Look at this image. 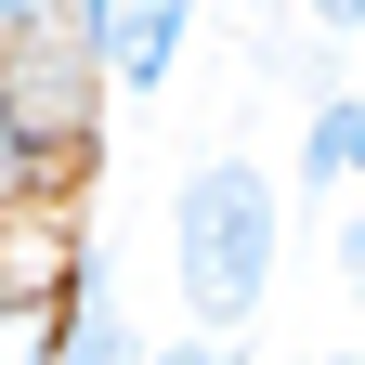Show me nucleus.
I'll list each match as a JSON object with an SVG mask.
<instances>
[{
  "mask_svg": "<svg viewBox=\"0 0 365 365\" xmlns=\"http://www.w3.org/2000/svg\"><path fill=\"white\" fill-rule=\"evenodd\" d=\"M327 365H365V352H327Z\"/></svg>",
  "mask_w": 365,
  "mask_h": 365,
  "instance_id": "8",
  "label": "nucleus"
},
{
  "mask_svg": "<svg viewBox=\"0 0 365 365\" xmlns=\"http://www.w3.org/2000/svg\"><path fill=\"white\" fill-rule=\"evenodd\" d=\"M53 313L66 300H0V365H53Z\"/></svg>",
  "mask_w": 365,
  "mask_h": 365,
  "instance_id": "4",
  "label": "nucleus"
},
{
  "mask_svg": "<svg viewBox=\"0 0 365 365\" xmlns=\"http://www.w3.org/2000/svg\"><path fill=\"white\" fill-rule=\"evenodd\" d=\"M182 26H196V0H118V26H105V53H91V78L157 91V78H170V53H182Z\"/></svg>",
  "mask_w": 365,
  "mask_h": 365,
  "instance_id": "2",
  "label": "nucleus"
},
{
  "mask_svg": "<svg viewBox=\"0 0 365 365\" xmlns=\"http://www.w3.org/2000/svg\"><path fill=\"white\" fill-rule=\"evenodd\" d=\"M274 248H287V209H274V170L261 157H209L170 209V274H182V313L196 339H248V313L274 287Z\"/></svg>",
  "mask_w": 365,
  "mask_h": 365,
  "instance_id": "1",
  "label": "nucleus"
},
{
  "mask_svg": "<svg viewBox=\"0 0 365 365\" xmlns=\"http://www.w3.org/2000/svg\"><path fill=\"white\" fill-rule=\"evenodd\" d=\"M352 144H365V105H352V91H327V105H313V130H300V170H313V182H339Z\"/></svg>",
  "mask_w": 365,
  "mask_h": 365,
  "instance_id": "3",
  "label": "nucleus"
},
{
  "mask_svg": "<svg viewBox=\"0 0 365 365\" xmlns=\"http://www.w3.org/2000/svg\"><path fill=\"white\" fill-rule=\"evenodd\" d=\"M339 274H365V209H352V222H339Z\"/></svg>",
  "mask_w": 365,
  "mask_h": 365,
  "instance_id": "6",
  "label": "nucleus"
},
{
  "mask_svg": "<svg viewBox=\"0 0 365 365\" xmlns=\"http://www.w3.org/2000/svg\"><path fill=\"white\" fill-rule=\"evenodd\" d=\"M157 365H248V339H170Z\"/></svg>",
  "mask_w": 365,
  "mask_h": 365,
  "instance_id": "5",
  "label": "nucleus"
},
{
  "mask_svg": "<svg viewBox=\"0 0 365 365\" xmlns=\"http://www.w3.org/2000/svg\"><path fill=\"white\" fill-rule=\"evenodd\" d=\"M313 26H365V0H313Z\"/></svg>",
  "mask_w": 365,
  "mask_h": 365,
  "instance_id": "7",
  "label": "nucleus"
}]
</instances>
